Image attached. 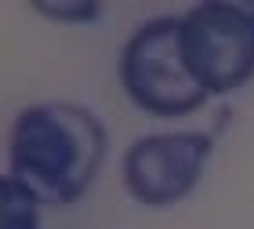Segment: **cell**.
Wrapping results in <instances>:
<instances>
[{"label":"cell","mask_w":254,"mask_h":229,"mask_svg":"<svg viewBox=\"0 0 254 229\" xmlns=\"http://www.w3.org/2000/svg\"><path fill=\"white\" fill-rule=\"evenodd\" d=\"M214 139L203 131L145 135L124 153V189L145 208H167L196 189Z\"/></svg>","instance_id":"obj_4"},{"label":"cell","mask_w":254,"mask_h":229,"mask_svg":"<svg viewBox=\"0 0 254 229\" xmlns=\"http://www.w3.org/2000/svg\"><path fill=\"white\" fill-rule=\"evenodd\" d=\"M182 59L207 95H229L254 76V4L207 0L178 18Z\"/></svg>","instance_id":"obj_3"},{"label":"cell","mask_w":254,"mask_h":229,"mask_svg":"<svg viewBox=\"0 0 254 229\" xmlns=\"http://www.w3.org/2000/svg\"><path fill=\"white\" fill-rule=\"evenodd\" d=\"M117 73L124 95L153 117H186L211 98L186 70L175 15L138 26L120 51Z\"/></svg>","instance_id":"obj_2"},{"label":"cell","mask_w":254,"mask_h":229,"mask_svg":"<svg viewBox=\"0 0 254 229\" xmlns=\"http://www.w3.org/2000/svg\"><path fill=\"white\" fill-rule=\"evenodd\" d=\"M37 11H44V15H84V22H91V18H98V4H37Z\"/></svg>","instance_id":"obj_6"},{"label":"cell","mask_w":254,"mask_h":229,"mask_svg":"<svg viewBox=\"0 0 254 229\" xmlns=\"http://www.w3.org/2000/svg\"><path fill=\"white\" fill-rule=\"evenodd\" d=\"M40 197L15 175H0V229H37Z\"/></svg>","instance_id":"obj_5"},{"label":"cell","mask_w":254,"mask_h":229,"mask_svg":"<svg viewBox=\"0 0 254 229\" xmlns=\"http://www.w3.org/2000/svg\"><path fill=\"white\" fill-rule=\"evenodd\" d=\"M109 139L102 120L76 102L26 106L7 135V164L40 204H76L98 178Z\"/></svg>","instance_id":"obj_1"}]
</instances>
